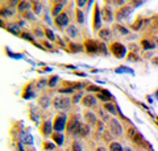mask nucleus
<instances>
[{"label": "nucleus", "mask_w": 158, "mask_h": 151, "mask_svg": "<svg viewBox=\"0 0 158 151\" xmlns=\"http://www.w3.org/2000/svg\"><path fill=\"white\" fill-rule=\"evenodd\" d=\"M71 103H73L71 97L63 96V95H58L53 99V106H54V109H57V110H67L70 108Z\"/></svg>", "instance_id": "nucleus-1"}, {"label": "nucleus", "mask_w": 158, "mask_h": 151, "mask_svg": "<svg viewBox=\"0 0 158 151\" xmlns=\"http://www.w3.org/2000/svg\"><path fill=\"white\" fill-rule=\"evenodd\" d=\"M108 49H110V53L115 58L121 59V58L127 57V47H125V45H123L121 42H117V41L111 42L110 45H108Z\"/></svg>", "instance_id": "nucleus-2"}, {"label": "nucleus", "mask_w": 158, "mask_h": 151, "mask_svg": "<svg viewBox=\"0 0 158 151\" xmlns=\"http://www.w3.org/2000/svg\"><path fill=\"white\" fill-rule=\"evenodd\" d=\"M79 125H81V116L78 113L70 114L69 116V120H67V126H66L67 134H75Z\"/></svg>", "instance_id": "nucleus-3"}, {"label": "nucleus", "mask_w": 158, "mask_h": 151, "mask_svg": "<svg viewBox=\"0 0 158 151\" xmlns=\"http://www.w3.org/2000/svg\"><path fill=\"white\" fill-rule=\"evenodd\" d=\"M102 9L99 8V4H94V17H92V29L94 32H99L102 29Z\"/></svg>", "instance_id": "nucleus-4"}, {"label": "nucleus", "mask_w": 158, "mask_h": 151, "mask_svg": "<svg viewBox=\"0 0 158 151\" xmlns=\"http://www.w3.org/2000/svg\"><path fill=\"white\" fill-rule=\"evenodd\" d=\"M53 126H54V131L57 133H62L63 130L66 129L67 126V117L65 113H59L54 117V122H53Z\"/></svg>", "instance_id": "nucleus-5"}, {"label": "nucleus", "mask_w": 158, "mask_h": 151, "mask_svg": "<svg viewBox=\"0 0 158 151\" xmlns=\"http://www.w3.org/2000/svg\"><path fill=\"white\" fill-rule=\"evenodd\" d=\"M107 125H108V130H110V133L113 137H120L123 134V126L116 118H111L107 122Z\"/></svg>", "instance_id": "nucleus-6"}, {"label": "nucleus", "mask_w": 158, "mask_h": 151, "mask_svg": "<svg viewBox=\"0 0 158 151\" xmlns=\"http://www.w3.org/2000/svg\"><path fill=\"white\" fill-rule=\"evenodd\" d=\"M132 12H133V8L131 6H123L120 8H117V11L115 13V18L117 21H124L131 16Z\"/></svg>", "instance_id": "nucleus-7"}, {"label": "nucleus", "mask_w": 158, "mask_h": 151, "mask_svg": "<svg viewBox=\"0 0 158 151\" xmlns=\"http://www.w3.org/2000/svg\"><path fill=\"white\" fill-rule=\"evenodd\" d=\"M85 46V51L87 53L88 55H95L99 54V42L95 40H91V38H87L83 43Z\"/></svg>", "instance_id": "nucleus-8"}, {"label": "nucleus", "mask_w": 158, "mask_h": 151, "mask_svg": "<svg viewBox=\"0 0 158 151\" xmlns=\"http://www.w3.org/2000/svg\"><path fill=\"white\" fill-rule=\"evenodd\" d=\"M69 22H70V17H69L67 12H62V13H59L57 17H54V24H56V26L59 29L67 28L70 25Z\"/></svg>", "instance_id": "nucleus-9"}, {"label": "nucleus", "mask_w": 158, "mask_h": 151, "mask_svg": "<svg viewBox=\"0 0 158 151\" xmlns=\"http://www.w3.org/2000/svg\"><path fill=\"white\" fill-rule=\"evenodd\" d=\"M52 4H53V7L50 9V13H52L53 17H57L59 13L63 12L62 9L66 4V0H52Z\"/></svg>", "instance_id": "nucleus-10"}, {"label": "nucleus", "mask_w": 158, "mask_h": 151, "mask_svg": "<svg viewBox=\"0 0 158 151\" xmlns=\"http://www.w3.org/2000/svg\"><path fill=\"white\" fill-rule=\"evenodd\" d=\"M53 130H54V126L53 124L50 122V121H44L42 125L40 126V131H41V134L44 135V137H52V134H53Z\"/></svg>", "instance_id": "nucleus-11"}, {"label": "nucleus", "mask_w": 158, "mask_h": 151, "mask_svg": "<svg viewBox=\"0 0 158 151\" xmlns=\"http://www.w3.org/2000/svg\"><path fill=\"white\" fill-rule=\"evenodd\" d=\"M149 21H150L149 18H144L142 16H138V17L136 18V21L131 25V28L133 29V30H140V29L145 28L148 24H149Z\"/></svg>", "instance_id": "nucleus-12"}, {"label": "nucleus", "mask_w": 158, "mask_h": 151, "mask_svg": "<svg viewBox=\"0 0 158 151\" xmlns=\"http://www.w3.org/2000/svg\"><path fill=\"white\" fill-rule=\"evenodd\" d=\"M96 103H98V97L91 95V93L86 95L85 97H83V100H82V104L85 105L86 108H95Z\"/></svg>", "instance_id": "nucleus-13"}, {"label": "nucleus", "mask_w": 158, "mask_h": 151, "mask_svg": "<svg viewBox=\"0 0 158 151\" xmlns=\"http://www.w3.org/2000/svg\"><path fill=\"white\" fill-rule=\"evenodd\" d=\"M88 134H90V125L81 122V125L78 126V129H77L74 135H77V137H79V138H86Z\"/></svg>", "instance_id": "nucleus-14"}, {"label": "nucleus", "mask_w": 158, "mask_h": 151, "mask_svg": "<svg viewBox=\"0 0 158 151\" xmlns=\"http://www.w3.org/2000/svg\"><path fill=\"white\" fill-rule=\"evenodd\" d=\"M83 118H85V121H86V124L87 125H90V126H94V125H96L98 124V117H96V114L94 113V112H91V110H86L85 113H83Z\"/></svg>", "instance_id": "nucleus-15"}, {"label": "nucleus", "mask_w": 158, "mask_h": 151, "mask_svg": "<svg viewBox=\"0 0 158 151\" xmlns=\"http://www.w3.org/2000/svg\"><path fill=\"white\" fill-rule=\"evenodd\" d=\"M34 80H31L28 83V84H25V87H24V89H23V93L21 96L24 97V99H29V97H33L34 96V88H33V85H34Z\"/></svg>", "instance_id": "nucleus-16"}, {"label": "nucleus", "mask_w": 158, "mask_h": 151, "mask_svg": "<svg viewBox=\"0 0 158 151\" xmlns=\"http://www.w3.org/2000/svg\"><path fill=\"white\" fill-rule=\"evenodd\" d=\"M66 36L69 38H71V40H75L81 36V33H79V29L77 28V25H74V24H70L67 28H66Z\"/></svg>", "instance_id": "nucleus-17"}, {"label": "nucleus", "mask_w": 158, "mask_h": 151, "mask_svg": "<svg viewBox=\"0 0 158 151\" xmlns=\"http://www.w3.org/2000/svg\"><path fill=\"white\" fill-rule=\"evenodd\" d=\"M102 18H103V21H106V22H112V20H113V12H112V9L108 6H104L102 8Z\"/></svg>", "instance_id": "nucleus-18"}, {"label": "nucleus", "mask_w": 158, "mask_h": 151, "mask_svg": "<svg viewBox=\"0 0 158 151\" xmlns=\"http://www.w3.org/2000/svg\"><path fill=\"white\" fill-rule=\"evenodd\" d=\"M98 36H99V38H100L103 42H108V41H111L112 32H111L110 28H102L98 32Z\"/></svg>", "instance_id": "nucleus-19"}, {"label": "nucleus", "mask_w": 158, "mask_h": 151, "mask_svg": "<svg viewBox=\"0 0 158 151\" xmlns=\"http://www.w3.org/2000/svg\"><path fill=\"white\" fill-rule=\"evenodd\" d=\"M32 8H33V3H31L29 0H21L19 4V7H17V11L23 14L24 12L32 11Z\"/></svg>", "instance_id": "nucleus-20"}, {"label": "nucleus", "mask_w": 158, "mask_h": 151, "mask_svg": "<svg viewBox=\"0 0 158 151\" xmlns=\"http://www.w3.org/2000/svg\"><path fill=\"white\" fill-rule=\"evenodd\" d=\"M96 97H98V99L100 100V101H103V103H110V101L112 100L111 92H110V91H107V89H104V88H103L100 92H98Z\"/></svg>", "instance_id": "nucleus-21"}, {"label": "nucleus", "mask_w": 158, "mask_h": 151, "mask_svg": "<svg viewBox=\"0 0 158 151\" xmlns=\"http://www.w3.org/2000/svg\"><path fill=\"white\" fill-rule=\"evenodd\" d=\"M69 47H66V51L69 53H78V51H83L85 50V46L81 45V43H74V42H69Z\"/></svg>", "instance_id": "nucleus-22"}, {"label": "nucleus", "mask_w": 158, "mask_h": 151, "mask_svg": "<svg viewBox=\"0 0 158 151\" xmlns=\"http://www.w3.org/2000/svg\"><path fill=\"white\" fill-rule=\"evenodd\" d=\"M3 28H6L9 33H12L13 36H20L21 32H20V26L17 25L16 22L15 24H7V25H3Z\"/></svg>", "instance_id": "nucleus-23"}, {"label": "nucleus", "mask_w": 158, "mask_h": 151, "mask_svg": "<svg viewBox=\"0 0 158 151\" xmlns=\"http://www.w3.org/2000/svg\"><path fill=\"white\" fill-rule=\"evenodd\" d=\"M103 108L106 109L107 113H111L112 116H117V114H120V113L117 112V106H116L115 104H112L111 101H110V103H104V104H103Z\"/></svg>", "instance_id": "nucleus-24"}, {"label": "nucleus", "mask_w": 158, "mask_h": 151, "mask_svg": "<svg viewBox=\"0 0 158 151\" xmlns=\"http://www.w3.org/2000/svg\"><path fill=\"white\" fill-rule=\"evenodd\" d=\"M37 103H38V105L41 106V108H48L49 105H50V97H49L48 95H41L38 97V100H37Z\"/></svg>", "instance_id": "nucleus-25"}, {"label": "nucleus", "mask_w": 158, "mask_h": 151, "mask_svg": "<svg viewBox=\"0 0 158 151\" xmlns=\"http://www.w3.org/2000/svg\"><path fill=\"white\" fill-rule=\"evenodd\" d=\"M52 139H53V142L56 143L57 146H62L63 145V141H65V137H63V134L62 133H53L52 134Z\"/></svg>", "instance_id": "nucleus-26"}, {"label": "nucleus", "mask_w": 158, "mask_h": 151, "mask_svg": "<svg viewBox=\"0 0 158 151\" xmlns=\"http://www.w3.org/2000/svg\"><path fill=\"white\" fill-rule=\"evenodd\" d=\"M157 45L154 41H150L148 40V38H144V40H141V47L144 49V50H150V49H154Z\"/></svg>", "instance_id": "nucleus-27"}, {"label": "nucleus", "mask_w": 158, "mask_h": 151, "mask_svg": "<svg viewBox=\"0 0 158 151\" xmlns=\"http://www.w3.org/2000/svg\"><path fill=\"white\" fill-rule=\"evenodd\" d=\"M32 33H33L34 37H38V38H41V37L45 36L44 28L40 26V25H33V26H32Z\"/></svg>", "instance_id": "nucleus-28"}, {"label": "nucleus", "mask_w": 158, "mask_h": 151, "mask_svg": "<svg viewBox=\"0 0 158 151\" xmlns=\"http://www.w3.org/2000/svg\"><path fill=\"white\" fill-rule=\"evenodd\" d=\"M13 9L12 8H9V7H7V6H3L2 7V17L4 18H8V17H12L13 16Z\"/></svg>", "instance_id": "nucleus-29"}, {"label": "nucleus", "mask_w": 158, "mask_h": 151, "mask_svg": "<svg viewBox=\"0 0 158 151\" xmlns=\"http://www.w3.org/2000/svg\"><path fill=\"white\" fill-rule=\"evenodd\" d=\"M75 17H77V22H79L81 25H83V24H85L86 17H85V13L81 11V8H77V9H75Z\"/></svg>", "instance_id": "nucleus-30"}, {"label": "nucleus", "mask_w": 158, "mask_h": 151, "mask_svg": "<svg viewBox=\"0 0 158 151\" xmlns=\"http://www.w3.org/2000/svg\"><path fill=\"white\" fill-rule=\"evenodd\" d=\"M23 18L24 20H27V21H34L36 20V13H34L33 11H28V12H24L23 14Z\"/></svg>", "instance_id": "nucleus-31"}, {"label": "nucleus", "mask_w": 158, "mask_h": 151, "mask_svg": "<svg viewBox=\"0 0 158 151\" xmlns=\"http://www.w3.org/2000/svg\"><path fill=\"white\" fill-rule=\"evenodd\" d=\"M108 51H110V49H108V46L106 45V42H99V54L102 55H107Z\"/></svg>", "instance_id": "nucleus-32"}, {"label": "nucleus", "mask_w": 158, "mask_h": 151, "mask_svg": "<svg viewBox=\"0 0 158 151\" xmlns=\"http://www.w3.org/2000/svg\"><path fill=\"white\" fill-rule=\"evenodd\" d=\"M108 150H110V151H124L123 146L118 142H111L110 146H108Z\"/></svg>", "instance_id": "nucleus-33"}, {"label": "nucleus", "mask_w": 158, "mask_h": 151, "mask_svg": "<svg viewBox=\"0 0 158 151\" xmlns=\"http://www.w3.org/2000/svg\"><path fill=\"white\" fill-rule=\"evenodd\" d=\"M137 134H138V131H137V129H136L133 125L128 128V130H127V135H128V138H129V139H133Z\"/></svg>", "instance_id": "nucleus-34"}, {"label": "nucleus", "mask_w": 158, "mask_h": 151, "mask_svg": "<svg viewBox=\"0 0 158 151\" xmlns=\"http://www.w3.org/2000/svg\"><path fill=\"white\" fill-rule=\"evenodd\" d=\"M113 28L116 29V30L118 32V33H121L123 36H127V34H129V30L125 28V26H123V25H120V24H115L113 25Z\"/></svg>", "instance_id": "nucleus-35"}, {"label": "nucleus", "mask_w": 158, "mask_h": 151, "mask_svg": "<svg viewBox=\"0 0 158 151\" xmlns=\"http://www.w3.org/2000/svg\"><path fill=\"white\" fill-rule=\"evenodd\" d=\"M20 37H21L23 40H27V41H29V42L34 43V36L32 34V33H29V32H23L21 34H20Z\"/></svg>", "instance_id": "nucleus-36"}, {"label": "nucleus", "mask_w": 158, "mask_h": 151, "mask_svg": "<svg viewBox=\"0 0 158 151\" xmlns=\"http://www.w3.org/2000/svg\"><path fill=\"white\" fill-rule=\"evenodd\" d=\"M83 97H85V96H83L82 92H75V93L73 95V97H71V101L74 104H77V103H79V101L83 100Z\"/></svg>", "instance_id": "nucleus-37"}, {"label": "nucleus", "mask_w": 158, "mask_h": 151, "mask_svg": "<svg viewBox=\"0 0 158 151\" xmlns=\"http://www.w3.org/2000/svg\"><path fill=\"white\" fill-rule=\"evenodd\" d=\"M106 109L104 108H102V109H99L98 110V114L100 116V118H102V121H104V122H108V121H110L111 118H110V116H108L106 112H104Z\"/></svg>", "instance_id": "nucleus-38"}, {"label": "nucleus", "mask_w": 158, "mask_h": 151, "mask_svg": "<svg viewBox=\"0 0 158 151\" xmlns=\"http://www.w3.org/2000/svg\"><path fill=\"white\" fill-rule=\"evenodd\" d=\"M48 85V80L46 79H40L36 81V89H44Z\"/></svg>", "instance_id": "nucleus-39"}, {"label": "nucleus", "mask_w": 158, "mask_h": 151, "mask_svg": "<svg viewBox=\"0 0 158 151\" xmlns=\"http://www.w3.org/2000/svg\"><path fill=\"white\" fill-rule=\"evenodd\" d=\"M44 32H45V37L48 38V40L50 41H56V37H54V33L50 30L49 28H44Z\"/></svg>", "instance_id": "nucleus-40"}, {"label": "nucleus", "mask_w": 158, "mask_h": 151, "mask_svg": "<svg viewBox=\"0 0 158 151\" xmlns=\"http://www.w3.org/2000/svg\"><path fill=\"white\" fill-rule=\"evenodd\" d=\"M20 2L21 0H6V3H7V7H9V8H16V7H19V4H20Z\"/></svg>", "instance_id": "nucleus-41"}, {"label": "nucleus", "mask_w": 158, "mask_h": 151, "mask_svg": "<svg viewBox=\"0 0 158 151\" xmlns=\"http://www.w3.org/2000/svg\"><path fill=\"white\" fill-rule=\"evenodd\" d=\"M127 61H128V62H137V61H140V58L137 57L136 53H132V51H131L129 54L127 55Z\"/></svg>", "instance_id": "nucleus-42"}, {"label": "nucleus", "mask_w": 158, "mask_h": 151, "mask_svg": "<svg viewBox=\"0 0 158 151\" xmlns=\"http://www.w3.org/2000/svg\"><path fill=\"white\" fill-rule=\"evenodd\" d=\"M57 81H58V76H57V75H53L50 79L48 80V87H50V88H54Z\"/></svg>", "instance_id": "nucleus-43"}, {"label": "nucleus", "mask_w": 158, "mask_h": 151, "mask_svg": "<svg viewBox=\"0 0 158 151\" xmlns=\"http://www.w3.org/2000/svg\"><path fill=\"white\" fill-rule=\"evenodd\" d=\"M146 0H131L129 2V6L132 7V8H136V7H140L142 3H145Z\"/></svg>", "instance_id": "nucleus-44"}, {"label": "nucleus", "mask_w": 158, "mask_h": 151, "mask_svg": "<svg viewBox=\"0 0 158 151\" xmlns=\"http://www.w3.org/2000/svg\"><path fill=\"white\" fill-rule=\"evenodd\" d=\"M86 89L88 92H100L103 88H100V87H98V85H94V84H88Z\"/></svg>", "instance_id": "nucleus-45"}, {"label": "nucleus", "mask_w": 158, "mask_h": 151, "mask_svg": "<svg viewBox=\"0 0 158 151\" xmlns=\"http://www.w3.org/2000/svg\"><path fill=\"white\" fill-rule=\"evenodd\" d=\"M41 8H42L41 7V3H34L32 9H33V12L36 13V14H40V12H41Z\"/></svg>", "instance_id": "nucleus-46"}, {"label": "nucleus", "mask_w": 158, "mask_h": 151, "mask_svg": "<svg viewBox=\"0 0 158 151\" xmlns=\"http://www.w3.org/2000/svg\"><path fill=\"white\" fill-rule=\"evenodd\" d=\"M71 151H82V146L79 145V142L74 141L73 145H71Z\"/></svg>", "instance_id": "nucleus-47"}, {"label": "nucleus", "mask_w": 158, "mask_h": 151, "mask_svg": "<svg viewBox=\"0 0 158 151\" xmlns=\"http://www.w3.org/2000/svg\"><path fill=\"white\" fill-rule=\"evenodd\" d=\"M112 3L113 4H115V6L116 7H118V8H120V7H123V6H125V0H112Z\"/></svg>", "instance_id": "nucleus-48"}, {"label": "nucleus", "mask_w": 158, "mask_h": 151, "mask_svg": "<svg viewBox=\"0 0 158 151\" xmlns=\"http://www.w3.org/2000/svg\"><path fill=\"white\" fill-rule=\"evenodd\" d=\"M75 3H77V8H82L87 4V0H75Z\"/></svg>", "instance_id": "nucleus-49"}, {"label": "nucleus", "mask_w": 158, "mask_h": 151, "mask_svg": "<svg viewBox=\"0 0 158 151\" xmlns=\"http://www.w3.org/2000/svg\"><path fill=\"white\" fill-rule=\"evenodd\" d=\"M54 145H56V143H49V142H44V149H45V150H53L54 149Z\"/></svg>", "instance_id": "nucleus-50"}, {"label": "nucleus", "mask_w": 158, "mask_h": 151, "mask_svg": "<svg viewBox=\"0 0 158 151\" xmlns=\"http://www.w3.org/2000/svg\"><path fill=\"white\" fill-rule=\"evenodd\" d=\"M152 63H153V65H157V67H158V57H154V58H153V59H152Z\"/></svg>", "instance_id": "nucleus-51"}, {"label": "nucleus", "mask_w": 158, "mask_h": 151, "mask_svg": "<svg viewBox=\"0 0 158 151\" xmlns=\"http://www.w3.org/2000/svg\"><path fill=\"white\" fill-rule=\"evenodd\" d=\"M44 45H45L48 49H50V50H53V46H52V45H50V43H49L48 41H45V42H44Z\"/></svg>", "instance_id": "nucleus-52"}, {"label": "nucleus", "mask_w": 158, "mask_h": 151, "mask_svg": "<svg viewBox=\"0 0 158 151\" xmlns=\"http://www.w3.org/2000/svg\"><path fill=\"white\" fill-rule=\"evenodd\" d=\"M95 151H110V150H107L106 147H98Z\"/></svg>", "instance_id": "nucleus-53"}, {"label": "nucleus", "mask_w": 158, "mask_h": 151, "mask_svg": "<svg viewBox=\"0 0 158 151\" xmlns=\"http://www.w3.org/2000/svg\"><path fill=\"white\" fill-rule=\"evenodd\" d=\"M17 147H19V151H24V149H23L21 143H17Z\"/></svg>", "instance_id": "nucleus-54"}, {"label": "nucleus", "mask_w": 158, "mask_h": 151, "mask_svg": "<svg viewBox=\"0 0 158 151\" xmlns=\"http://www.w3.org/2000/svg\"><path fill=\"white\" fill-rule=\"evenodd\" d=\"M154 42H156V45H158V36L154 37Z\"/></svg>", "instance_id": "nucleus-55"}, {"label": "nucleus", "mask_w": 158, "mask_h": 151, "mask_svg": "<svg viewBox=\"0 0 158 151\" xmlns=\"http://www.w3.org/2000/svg\"><path fill=\"white\" fill-rule=\"evenodd\" d=\"M29 2H31V3H33V4H34V3H38V0H29Z\"/></svg>", "instance_id": "nucleus-56"}, {"label": "nucleus", "mask_w": 158, "mask_h": 151, "mask_svg": "<svg viewBox=\"0 0 158 151\" xmlns=\"http://www.w3.org/2000/svg\"><path fill=\"white\" fill-rule=\"evenodd\" d=\"M125 151H132V150L131 149H125Z\"/></svg>", "instance_id": "nucleus-57"}, {"label": "nucleus", "mask_w": 158, "mask_h": 151, "mask_svg": "<svg viewBox=\"0 0 158 151\" xmlns=\"http://www.w3.org/2000/svg\"><path fill=\"white\" fill-rule=\"evenodd\" d=\"M157 25H158V17H157Z\"/></svg>", "instance_id": "nucleus-58"}, {"label": "nucleus", "mask_w": 158, "mask_h": 151, "mask_svg": "<svg viewBox=\"0 0 158 151\" xmlns=\"http://www.w3.org/2000/svg\"><path fill=\"white\" fill-rule=\"evenodd\" d=\"M29 151H33V150H29Z\"/></svg>", "instance_id": "nucleus-59"}]
</instances>
